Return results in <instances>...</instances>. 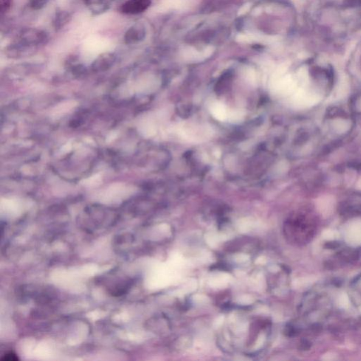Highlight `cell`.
Returning a JSON list of instances; mask_svg holds the SVG:
<instances>
[{
    "label": "cell",
    "instance_id": "obj_3",
    "mask_svg": "<svg viewBox=\"0 0 361 361\" xmlns=\"http://www.w3.org/2000/svg\"><path fill=\"white\" fill-rule=\"evenodd\" d=\"M347 240L354 245L361 244V221H357L350 226L346 233Z\"/></svg>",
    "mask_w": 361,
    "mask_h": 361
},
{
    "label": "cell",
    "instance_id": "obj_4",
    "mask_svg": "<svg viewBox=\"0 0 361 361\" xmlns=\"http://www.w3.org/2000/svg\"><path fill=\"white\" fill-rule=\"evenodd\" d=\"M144 35V31L141 25L137 24L129 29L125 35V41L127 44H133L140 41Z\"/></svg>",
    "mask_w": 361,
    "mask_h": 361
},
{
    "label": "cell",
    "instance_id": "obj_10",
    "mask_svg": "<svg viewBox=\"0 0 361 361\" xmlns=\"http://www.w3.org/2000/svg\"><path fill=\"white\" fill-rule=\"evenodd\" d=\"M339 303H340V306H342V307L344 308L348 306V297L346 296V295L344 294V295H342V296H341L340 300H339Z\"/></svg>",
    "mask_w": 361,
    "mask_h": 361
},
{
    "label": "cell",
    "instance_id": "obj_1",
    "mask_svg": "<svg viewBox=\"0 0 361 361\" xmlns=\"http://www.w3.org/2000/svg\"><path fill=\"white\" fill-rule=\"evenodd\" d=\"M151 0H129L121 7V12L127 15H137L150 7Z\"/></svg>",
    "mask_w": 361,
    "mask_h": 361
},
{
    "label": "cell",
    "instance_id": "obj_7",
    "mask_svg": "<svg viewBox=\"0 0 361 361\" xmlns=\"http://www.w3.org/2000/svg\"><path fill=\"white\" fill-rule=\"evenodd\" d=\"M12 6V0H0V8L1 13L7 12Z\"/></svg>",
    "mask_w": 361,
    "mask_h": 361
},
{
    "label": "cell",
    "instance_id": "obj_5",
    "mask_svg": "<svg viewBox=\"0 0 361 361\" xmlns=\"http://www.w3.org/2000/svg\"><path fill=\"white\" fill-rule=\"evenodd\" d=\"M212 113L219 120H225L227 118V112H226L225 107L219 104H216L215 105L213 106Z\"/></svg>",
    "mask_w": 361,
    "mask_h": 361
},
{
    "label": "cell",
    "instance_id": "obj_11",
    "mask_svg": "<svg viewBox=\"0 0 361 361\" xmlns=\"http://www.w3.org/2000/svg\"><path fill=\"white\" fill-rule=\"evenodd\" d=\"M325 233H326V235H325V238H326V239H333L334 236H335L334 232L333 231H328Z\"/></svg>",
    "mask_w": 361,
    "mask_h": 361
},
{
    "label": "cell",
    "instance_id": "obj_8",
    "mask_svg": "<svg viewBox=\"0 0 361 361\" xmlns=\"http://www.w3.org/2000/svg\"><path fill=\"white\" fill-rule=\"evenodd\" d=\"M46 3V0H32L31 1V7L34 9H39L43 7Z\"/></svg>",
    "mask_w": 361,
    "mask_h": 361
},
{
    "label": "cell",
    "instance_id": "obj_6",
    "mask_svg": "<svg viewBox=\"0 0 361 361\" xmlns=\"http://www.w3.org/2000/svg\"><path fill=\"white\" fill-rule=\"evenodd\" d=\"M352 110L354 113L361 114V94L357 95L352 100Z\"/></svg>",
    "mask_w": 361,
    "mask_h": 361
},
{
    "label": "cell",
    "instance_id": "obj_9",
    "mask_svg": "<svg viewBox=\"0 0 361 361\" xmlns=\"http://www.w3.org/2000/svg\"><path fill=\"white\" fill-rule=\"evenodd\" d=\"M2 361H18V359L16 355L14 354V353H8L4 355V357L1 359Z\"/></svg>",
    "mask_w": 361,
    "mask_h": 361
},
{
    "label": "cell",
    "instance_id": "obj_2",
    "mask_svg": "<svg viewBox=\"0 0 361 361\" xmlns=\"http://www.w3.org/2000/svg\"><path fill=\"white\" fill-rule=\"evenodd\" d=\"M330 123V128L332 131L337 134H342V133H348L351 129V124L349 119L346 118L334 117L331 119Z\"/></svg>",
    "mask_w": 361,
    "mask_h": 361
}]
</instances>
